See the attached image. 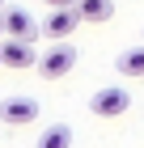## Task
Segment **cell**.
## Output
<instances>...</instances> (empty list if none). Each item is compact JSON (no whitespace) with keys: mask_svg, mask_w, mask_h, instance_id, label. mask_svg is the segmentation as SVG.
I'll return each mask as SVG.
<instances>
[{"mask_svg":"<svg viewBox=\"0 0 144 148\" xmlns=\"http://www.w3.org/2000/svg\"><path fill=\"white\" fill-rule=\"evenodd\" d=\"M114 68H119L123 76H144V47H127V51H119Z\"/></svg>","mask_w":144,"mask_h":148,"instance_id":"obj_8","label":"cell"},{"mask_svg":"<svg viewBox=\"0 0 144 148\" xmlns=\"http://www.w3.org/2000/svg\"><path fill=\"white\" fill-rule=\"evenodd\" d=\"M0 21H4V34H9V38H30V42H34V34H38V25L30 21L25 9H4Z\"/></svg>","mask_w":144,"mask_h":148,"instance_id":"obj_6","label":"cell"},{"mask_svg":"<svg viewBox=\"0 0 144 148\" xmlns=\"http://www.w3.org/2000/svg\"><path fill=\"white\" fill-rule=\"evenodd\" d=\"M81 21H85V17H81V9H76V4H72V9H51V17H47V25H43V30L55 38V42H64V38L72 34Z\"/></svg>","mask_w":144,"mask_h":148,"instance_id":"obj_5","label":"cell"},{"mask_svg":"<svg viewBox=\"0 0 144 148\" xmlns=\"http://www.w3.org/2000/svg\"><path fill=\"white\" fill-rule=\"evenodd\" d=\"M72 68H76V47H68V38H64V42H55L51 51H43V55H38V72H43L47 80L68 76Z\"/></svg>","mask_w":144,"mask_h":148,"instance_id":"obj_2","label":"cell"},{"mask_svg":"<svg viewBox=\"0 0 144 148\" xmlns=\"http://www.w3.org/2000/svg\"><path fill=\"white\" fill-rule=\"evenodd\" d=\"M34 148H72V127H68V123H51L43 136H38Z\"/></svg>","mask_w":144,"mask_h":148,"instance_id":"obj_7","label":"cell"},{"mask_svg":"<svg viewBox=\"0 0 144 148\" xmlns=\"http://www.w3.org/2000/svg\"><path fill=\"white\" fill-rule=\"evenodd\" d=\"M89 110L98 114V119H123V114L132 110V93L123 89V85H102L89 97Z\"/></svg>","mask_w":144,"mask_h":148,"instance_id":"obj_1","label":"cell"},{"mask_svg":"<svg viewBox=\"0 0 144 148\" xmlns=\"http://www.w3.org/2000/svg\"><path fill=\"white\" fill-rule=\"evenodd\" d=\"M43 4H51V9H72L76 0H43Z\"/></svg>","mask_w":144,"mask_h":148,"instance_id":"obj_10","label":"cell"},{"mask_svg":"<svg viewBox=\"0 0 144 148\" xmlns=\"http://www.w3.org/2000/svg\"><path fill=\"white\" fill-rule=\"evenodd\" d=\"M0 9H4V0H0Z\"/></svg>","mask_w":144,"mask_h":148,"instance_id":"obj_12","label":"cell"},{"mask_svg":"<svg viewBox=\"0 0 144 148\" xmlns=\"http://www.w3.org/2000/svg\"><path fill=\"white\" fill-rule=\"evenodd\" d=\"M34 119H38V102L34 97H4L0 102V123L21 127V123H34Z\"/></svg>","mask_w":144,"mask_h":148,"instance_id":"obj_4","label":"cell"},{"mask_svg":"<svg viewBox=\"0 0 144 148\" xmlns=\"http://www.w3.org/2000/svg\"><path fill=\"white\" fill-rule=\"evenodd\" d=\"M76 9H81L85 21H110V17H114V4H110V0H76Z\"/></svg>","mask_w":144,"mask_h":148,"instance_id":"obj_9","label":"cell"},{"mask_svg":"<svg viewBox=\"0 0 144 148\" xmlns=\"http://www.w3.org/2000/svg\"><path fill=\"white\" fill-rule=\"evenodd\" d=\"M0 64L4 68H38V51H34L30 38H4L0 42Z\"/></svg>","mask_w":144,"mask_h":148,"instance_id":"obj_3","label":"cell"},{"mask_svg":"<svg viewBox=\"0 0 144 148\" xmlns=\"http://www.w3.org/2000/svg\"><path fill=\"white\" fill-rule=\"evenodd\" d=\"M0 42H4V21H0Z\"/></svg>","mask_w":144,"mask_h":148,"instance_id":"obj_11","label":"cell"}]
</instances>
